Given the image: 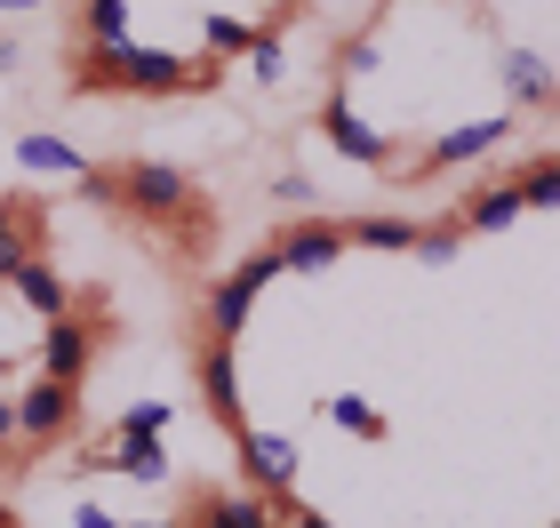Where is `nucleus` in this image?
Instances as JSON below:
<instances>
[{
    "label": "nucleus",
    "instance_id": "obj_1",
    "mask_svg": "<svg viewBox=\"0 0 560 528\" xmlns=\"http://www.w3.org/2000/svg\"><path fill=\"white\" fill-rule=\"evenodd\" d=\"M81 89H137V96H168V89H200V64L176 48H81Z\"/></svg>",
    "mask_w": 560,
    "mask_h": 528
},
{
    "label": "nucleus",
    "instance_id": "obj_2",
    "mask_svg": "<svg viewBox=\"0 0 560 528\" xmlns=\"http://www.w3.org/2000/svg\"><path fill=\"white\" fill-rule=\"evenodd\" d=\"M241 465H248V481H257L265 496H296V472H304V448L296 433H265V424H241Z\"/></svg>",
    "mask_w": 560,
    "mask_h": 528
},
{
    "label": "nucleus",
    "instance_id": "obj_3",
    "mask_svg": "<svg viewBox=\"0 0 560 528\" xmlns=\"http://www.w3.org/2000/svg\"><path fill=\"white\" fill-rule=\"evenodd\" d=\"M513 137V113H480V120H456L448 137H432L424 144V176H441V168H472V161H489L497 144Z\"/></svg>",
    "mask_w": 560,
    "mask_h": 528
},
{
    "label": "nucleus",
    "instance_id": "obj_4",
    "mask_svg": "<svg viewBox=\"0 0 560 528\" xmlns=\"http://www.w3.org/2000/svg\"><path fill=\"white\" fill-rule=\"evenodd\" d=\"M320 137L337 144L345 161H369V168H376V161H393V153H385L393 137L376 129V120H369L361 105H352V89H337V96H328V105H320Z\"/></svg>",
    "mask_w": 560,
    "mask_h": 528
},
{
    "label": "nucleus",
    "instance_id": "obj_5",
    "mask_svg": "<svg viewBox=\"0 0 560 528\" xmlns=\"http://www.w3.org/2000/svg\"><path fill=\"white\" fill-rule=\"evenodd\" d=\"M65 433H72V385H57V376H33V385L16 392V441L48 448V441H65Z\"/></svg>",
    "mask_w": 560,
    "mask_h": 528
},
{
    "label": "nucleus",
    "instance_id": "obj_6",
    "mask_svg": "<svg viewBox=\"0 0 560 528\" xmlns=\"http://www.w3.org/2000/svg\"><path fill=\"white\" fill-rule=\"evenodd\" d=\"M96 361V329L81 313H65V320H40V376H57V385H81Z\"/></svg>",
    "mask_w": 560,
    "mask_h": 528
},
{
    "label": "nucleus",
    "instance_id": "obj_7",
    "mask_svg": "<svg viewBox=\"0 0 560 528\" xmlns=\"http://www.w3.org/2000/svg\"><path fill=\"white\" fill-rule=\"evenodd\" d=\"M120 200H129L137 216H176L192 200V185H185V168H168V161H129L120 168Z\"/></svg>",
    "mask_w": 560,
    "mask_h": 528
},
{
    "label": "nucleus",
    "instance_id": "obj_8",
    "mask_svg": "<svg viewBox=\"0 0 560 528\" xmlns=\"http://www.w3.org/2000/svg\"><path fill=\"white\" fill-rule=\"evenodd\" d=\"M272 257H280V272H328L345 257V233H337V224H320V216H296L289 233L272 240Z\"/></svg>",
    "mask_w": 560,
    "mask_h": 528
},
{
    "label": "nucleus",
    "instance_id": "obj_9",
    "mask_svg": "<svg viewBox=\"0 0 560 528\" xmlns=\"http://www.w3.org/2000/svg\"><path fill=\"white\" fill-rule=\"evenodd\" d=\"M200 400H209V409H217V424H233V433H241V352L233 344H224V337H209V344H200Z\"/></svg>",
    "mask_w": 560,
    "mask_h": 528
},
{
    "label": "nucleus",
    "instance_id": "obj_10",
    "mask_svg": "<svg viewBox=\"0 0 560 528\" xmlns=\"http://www.w3.org/2000/svg\"><path fill=\"white\" fill-rule=\"evenodd\" d=\"M96 465H105V472H120V481L161 489V481H168V441H152V433H113L105 448H96Z\"/></svg>",
    "mask_w": 560,
    "mask_h": 528
},
{
    "label": "nucleus",
    "instance_id": "obj_11",
    "mask_svg": "<svg viewBox=\"0 0 560 528\" xmlns=\"http://www.w3.org/2000/svg\"><path fill=\"white\" fill-rule=\"evenodd\" d=\"M16 168H24V176H72V185H81L96 161L81 153V144H65V137L33 129V137H16Z\"/></svg>",
    "mask_w": 560,
    "mask_h": 528
},
{
    "label": "nucleus",
    "instance_id": "obj_12",
    "mask_svg": "<svg viewBox=\"0 0 560 528\" xmlns=\"http://www.w3.org/2000/svg\"><path fill=\"white\" fill-rule=\"evenodd\" d=\"M185 528H280V505H265V496H233V489H217V496H200V513Z\"/></svg>",
    "mask_w": 560,
    "mask_h": 528
},
{
    "label": "nucleus",
    "instance_id": "obj_13",
    "mask_svg": "<svg viewBox=\"0 0 560 528\" xmlns=\"http://www.w3.org/2000/svg\"><path fill=\"white\" fill-rule=\"evenodd\" d=\"M9 289L24 296V305H33L40 320H65L72 313V289H65V272L57 265H40V257H24L16 272H9Z\"/></svg>",
    "mask_w": 560,
    "mask_h": 528
},
{
    "label": "nucleus",
    "instance_id": "obj_14",
    "mask_svg": "<svg viewBox=\"0 0 560 528\" xmlns=\"http://www.w3.org/2000/svg\"><path fill=\"white\" fill-rule=\"evenodd\" d=\"M504 89H513V105H552L560 96V81H552V64L537 57V48H504Z\"/></svg>",
    "mask_w": 560,
    "mask_h": 528
},
{
    "label": "nucleus",
    "instance_id": "obj_15",
    "mask_svg": "<svg viewBox=\"0 0 560 528\" xmlns=\"http://www.w3.org/2000/svg\"><path fill=\"white\" fill-rule=\"evenodd\" d=\"M528 209H521V185H480L472 200H465V224L456 233H513Z\"/></svg>",
    "mask_w": 560,
    "mask_h": 528
},
{
    "label": "nucleus",
    "instance_id": "obj_16",
    "mask_svg": "<svg viewBox=\"0 0 560 528\" xmlns=\"http://www.w3.org/2000/svg\"><path fill=\"white\" fill-rule=\"evenodd\" d=\"M248 305H257V289H248V281H217V289H209V305H200L209 337H224V344H233V337L248 329Z\"/></svg>",
    "mask_w": 560,
    "mask_h": 528
},
{
    "label": "nucleus",
    "instance_id": "obj_17",
    "mask_svg": "<svg viewBox=\"0 0 560 528\" xmlns=\"http://www.w3.org/2000/svg\"><path fill=\"white\" fill-rule=\"evenodd\" d=\"M129 0H81V48H129Z\"/></svg>",
    "mask_w": 560,
    "mask_h": 528
},
{
    "label": "nucleus",
    "instance_id": "obj_18",
    "mask_svg": "<svg viewBox=\"0 0 560 528\" xmlns=\"http://www.w3.org/2000/svg\"><path fill=\"white\" fill-rule=\"evenodd\" d=\"M337 233H345V248H417L424 224L417 216H352V224H337Z\"/></svg>",
    "mask_w": 560,
    "mask_h": 528
},
{
    "label": "nucleus",
    "instance_id": "obj_19",
    "mask_svg": "<svg viewBox=\"0 0 560 528\" xmlns=\"http://www.w3.org/2000/svg\"><path fill=\"white\" fill-rule=\"evenodd\" d=\"M320 416L337 424V433H361V441H385V433H393V424H385V409H376V400H361V392H337Z\"/></svg>",
    "mask_w": 560,
    "mask_h": 528
},
{
    "label": "nucleus",
    "instance_id": "obj_20",
    "mask_svg": "<svg viewBox=\"0 0 560 528\" xmlns=\"http://www.w3.org/2000/svg\"><path fill=\"white\" fill-rule=\"evenodd\" d=\"M265 24H248V16H200V40H209V57H241V48H257Z\"/></svg>",
    "mask_w": 560,
    "mask_h": 528
},
{
    "label": "nucleus",
    "instance_id": "obj_21",
    "mask_svg": "<svg viewBox=\"0 0 560 528\" xmlns=\"http://www.w3.org/2000/svg\"><path fill=\"white\" fill-rule=\"evenodd\" d=\"M24 216H33V200H0V281L33 257V248H24Z\"/></svg>",
    "mask_w": 560,
    "mask_h": 528
},
{
    "label": "nucleus",
    "instance_id": "obj_22",
    "mask_svg": "<svg viewBox=\"0 0 560 528\" xmlns=\"http://www.w3.org/2000/svg\"><path fill=\"white\" fill-rule=\"evenodd\" d=\"M168 424H176V400H129L113 433H152V441H168Z\"/></svg>",
    "mask_w": 560,
    "mask_h": 528
},
{
    "label": "nucleus",
    "instance_id": "obj_23",
    "mask_svg": "<svg viewBox=\"0 0 560 528\" xmlns=\"http://www.w3.org/2000/svg\"><path fill=\"white\" fill-rule=\"evenodd\" d=\"M513 185H521V209H560V161H537V168H521Z\"/></svg>",
    "mask_w": 560,
    "mask_h": 528
},
{
    "label": "nucleus",
    "instance_id": "obj_24",
    "mask_svg": "<svg viewBox=\"0 0 560 528\" xmlns=\"http://www.w3.org/2000/svg\"><path fill=\"white\" fill-rule=\"evenodd\" d=\"M376 64H385V40H376V33H361V40H345V57H337V81L352 89V81H369Z\"/></svg>",
    "mask_w": 560,
    "mask_h": 528
},
{
    "label": "nucleus",
    "instance_id": "obj_25",
    "mask_svg": "<svg viewBox=\"0 0 560 528\" xmlns=\"http://www.w3.org/2000/svg\"><path fill=\"white\" fill-rule=\"evenodd\" d=\"M248 72L272 89V81H289V48H280V33H257V48H248Z\"/></svg>",
    "mask_w": 560,
    "mask_h": 528
},
{
    "label": "nucleus",
    "instance_id": "obj_26",
    "mask_svg": "<svg viewBox=\"0 0 560 528\" xmlns=\"http://www.w3.org/2000/svg\"><path fill=\"white\" fill-rule=\"evenodd\" d=\"M456 248H465V233H456V224H441V233H417V257H424V265H456Z\"/></svg>",
    "mask_w": 560,
    "mask_h": 528
},
{
    "label": "nucleus",
    "instance_id": "obj_27",
    "mask_svg": "<svg viewBox=\"0 0 560 528\" xmlns=\"http://www.w3.org/2000/svg\"><path fill=\"white\" fill-rule=\"evenodd\" d=\"M233 281H248V289L265 296V289L280 281V257H272V248H257V257H241V265H233Z\"/></svg>",
    "mask_w": 560,
    "mask_h": 528
},
{
    "label": "nucleus",
    "instance_id": "obj_28",
    "mask_svg": "<svg viewBox=\"0 0 560 528\" xmlns=\"http://www.w3.org/2000/svg\"><path fill=\"white\" fill-rule=\"evenodd\" d=\"M272 200H289V209H313V176H304V168H289V176H272Z\"/></svg>",
    "mask_w": 560,
    "mask_h": 528
},
{
    "label": "nucleus",
    "instance_id": "obj_29",
    "mask_svg": "<svg viewBox=\"0 0 560 528\" xmlns=\"http://www.w3.org/2000/svg\"><path fill=\"white\" fill-rule=\"evenodd\" d=\"M81 200H96V209H113V200H120V176H113V168H89V176H81Z\"/></svg>",
    "mask_w": 560,
    "mask_h": 528
},
{
    "label": "nucleus",
    "instance_id": "obj_30",
    "mask_svg": "<svg viewBox=\"0 0 560 528\" xmlns=\"http://www.w3.org/2000/svg\"><path fill=\"white\" fill-rule=\"evenodd\" d=\"M72 528H120V513H105V505H72Z\"/></svg>",
    "mask_w": 560,
    "mask_h": 528
},
{
    "label": "nucleus",
    "instance_id": "obj_31",
    "mask_svg": "<svg viewBox=\"0 0 560 528\" xmlns=\"http://www.w3.org/2000/svg\"><path fill=\"white\" fill-rule=\"evenodd\" d=\"M280 528H337V520L313 513V505H289V513H280Z\"/></svg>",
    "mask_w": 560,
    "mask_h": 528
},
{
    "label": "nucleus",
    "instance_id": "obj_32",
    "mask_svg": "<svg viewBox=\"0 0 560 528\" xmlns=\"http://www.w3.org/2000/svg\"><path fill=\"white\" fill-rule=\"evenodd\" d=\"M16 441V392H0V448Z\"/></svg>",
    "mask_w": 560,
    "mask_h": 528
},
{
    "label": "nucleus",
    "instance_id": "obj_33",
    "mask_svg": "<svg viewBox=\"0 0 560 528\" xmlns=\"http://www.w3.org/2000/svg\"><path fill=\"white\" fill-rule=\"evenodd\" d=\"M24 9H48V0H0V16H24Z\"/></svg>",
    "mask_w": 560,
    "mask_h": 528
},
{
    "label": "nucleus",
    "instance_id": "obj_34",
    "mask_svg": "<svg viewBox=\"0 0 560 528\" xmlns=\"http://www.w3.org/2000/svg\"><path fill=\"white\" fill-rule=\"evenodd\" d=\"M0 72H16V40H0Z\"/></svg>",
    "mask_w": 560,
    "mask_h": 528
},
{
    "label": "nucleus",
    "instance_id": "obj_35",
    "mask_svg": "<svg viewBox=\"0 0 560 528\" xmlns=\"http://www.w3.org/2000/svg\"><path fill=\"white\" fill-rule=\"evenodd\" d=\"M120 528H185V520H120Z\"/></svg>",
    "mask_w": 560,
    "mask_h": 528
},
{
    "label": "nucleus",
    "instance_id": "obj_36",
    "mask_svg": "<svg viewBox=\"0 0 560 528\" xmlns=\"http://www.w3.org/2000/svg\"><path fill=\"white\" fill-rule=\"evenodd\" d=\"M0 528H16V513H9V505H0Z\"/></svg>",
    "mask_w": 560,
    "mask_h": 528
},
{
    "label": "nucleus",
    "instance_id": "obj_37",
    "mask_svg": "<svg viewBox=\"0 0 560 528\" xmlns=\"http://www.w3.org/2000/svg\"><path fill=\"white\" fill-rule=\"evenodd\" d=\"M552 528H560V520H552Z\"/></svg>",
    "mask_w": 560,
    "mask_h": 528
}]
</instances>
